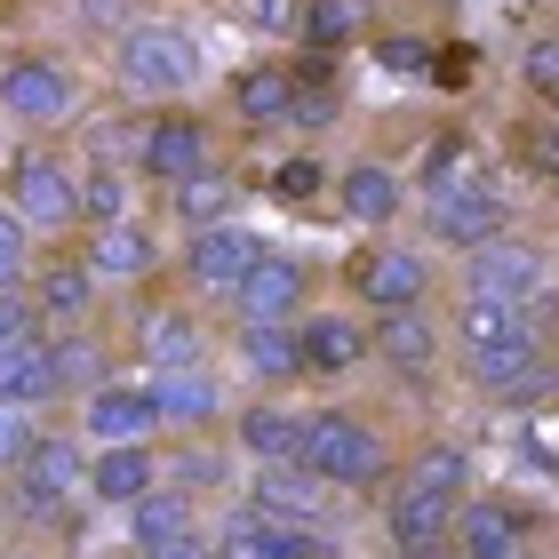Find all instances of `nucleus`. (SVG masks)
Segmentation results:
<instances>
[{
	"instance_id": "f257e3e1",
	"label": "nucleus",
	"mask_w": 559,
	"mask_h": 559,
	"mask_svg": "<svg viewBox=\"0 0 559 559\" xmlns=\"http://www.w3.org/2000/svg\"><path fill=\"white\" fill-rule=\"evenodd\" d=\"M112 81H120V96H136V105H168V96L200 88V48H192V33H176V24H129V33H120V57H112Z\"/></svg>"
},
{
	"instance_id": "f03ea898",
	"label": "nucleus",
	"mask_w": 559,
	"mask_h": 559,
	"mask_svg": "<svg viewBox=\"0 0 559 559\" xmlns=\"http://www.w3.org/2000/svg\"><path fill=\"white\" fill-rule=\"evenodd\" d=\"M296 464L312 472L320 488H376V479H384V440H376L360 416L328 408V416H304V448H296Z\"/></svg>"
},
{
	"instance_id": "7ed1b4c3",
	"label": "nucleus",
	"mask_w": 559,
	"mask_h": 559,
	"mask_svg": "<svg viewBox=\"0 0 559 559\" xmlns=\"http://www.w3.org/2000/svg\"><path fill=\"white\" fill-rule=\"evenodd\" d=\"M9 216L24 233H72L81 224V176L64 168V152L24 144L9 160Z\"/></svg>"
},
{
	"instance_id": "20e7f679",
	"label": "nucleus",
	"mask_w": 559,
	"mask_h": 559,
	"mask_svg": "<svg viewBox=\"0 0 559 559\" xmlns=\"http://www.w3.org/2000/svg\"><path fill=\"white\" fill-rule=\"evenodd\" d=\"M0 112L24 120V129H57V120L81 112V72L48 48H24V57L0 64Z\"/></svg>"
},
{
	"instance_id": "39448f33",
	"label": "nucleus",
	"mask_w": 559,
	"mask_h": 559,
	"mask_svg": "<svg viewBox=\"0 0 559 559\" xmlns=\"http://www.w3.org/2000/svg\"><path fill=\"white\" fill-rule=\"evenodd\" d=\"M464 288L472 296H488V304H512V312H544V296H551V264H544V248H527V240H488V248H472V264H464Z\"/></svg>"
},
{
	"instance_id": "423d86ee",
	"label": "nucleus",
	"mask_w": 559,
	"mask_h": 559,
	"mask_svg": "<svg viewBox=\"0 0 559 559\" xmlns=\"http://www.w3.org/2000/svg\"><path fill=\"white\" fill-rule=\"evenodd\" d=\"M209 168V120L192 112H152L144 136H136V176H152V185H185V176Z\"/></svg>"
},
{
	"instance_id": "0eeeda50",
	"label": "nucleus",
	"mask_w": 559,
	"mask_h": 559,
	"mask_svg": "<svg viewBox=\"0 0 559 559\" xmlns=\"http://www.w3.org/2000/svg\"><path fill=\"white\" fill-rule=\"evenodd\" d=\"M424 200H431L424 233L440 240V248H464V257H472V248L503 240V200L488 185H472V176H464V185H448V192H424Z\"/></svg>"
},
{
	"instance_id": "6e6552de",
	"label": "nucleus",
	"mask_w": 559,
	"mask_h": 559,
	"mask_svg": "<svg viewBox=\"0 0 559 559\" xmlns=\"http://www.w3.org/2000/svg\"><path fill=\"white\" fill-rule=\"evenodd\" d=\"M81 431H88V448H144L160 431V408H152L144 384H96L81 400Z\"/></svg>"
},
{
	"instance_id": "1a4fd4ad",
	"label": "nucleus",
	"mask_w": 559,
	"mask_h": 559,
	"mask_svg": "<svg viewBox=\"0 0 559 559\" xmlns=\"http://www.w3.org/2000/svg\"><path fill=\"white\" fill-rule=\"evenodd\" d=\"M257 264H264V240L240 233V224H209V233H192V248H185V272L216 296H233Z\"/></svg>"
},
{
	"instance_id": "9d476101",
	"label": "nucleus",
	"mask_w": 559,
	"mask_h": 559,
	"mask_svg": "<svg viewBox=\"0 0 559 559\" xmlns=\"http://www.w3.org/2000/svg\"><path fill=\"white\" fill-rule=\"evenodd\" d=\"M384 520H392V551L400 559H448V544H455V503L448 496L400 488Z\"/></svg>"
},
{
	"instance_id": "9b49d317",
	"label": "nucleus",
	"mask_w": 559,
	"mask_h": 559,
	"mask_svg": "<svg viewBox=\"0 0 559 559\" xmlns=\"http://www.w3.org/2000/svg\"><path fill=\"white\" fill-rule=\"evenodd\" d=\"M352 288H360V304H376V312H408V304H424V288H431V264L416 248H384V257L352 264Z\"/></svg>"
},
{
	"instance_id": "f8f14e48",
	"label": "nucleus",
	"mask_w": 559,
	"mask_h": 559,
	"mask_svg": "<svg viewBox=\"0 0 559 559\" xmlns=\"http://www.w3.org/2000/svg\"><path fill=\"white\" fill-rule=\"evenodd\" d=\"M24 296H33V312H40L48 336H57V328H81V320L96 312V280H88V264H81V257L40 264L33 280H24Z\"/></svg>"
},
{
	"instance_id": "ddd939ff",
	"label": "nucleus",
	"mask_w": 559,
	"mask_h": 559,
	"mask_svg": "<svg viewBox=\"0 0 559 559\" xmlns=\"http://www.w3.org/2000/svg\"><path fill=\"white\" fill-rule=\"evenodd\" d=\"M136 352L160 376H176V368H209V344H200V320L192 312H176V304H152V312L136 320Z\"/></svg>"
},
{
	"instance_id": "4468645a",
	"label": "nucleus",
	"mask_w": 559,
	"mask_h": 559,
	"mask_svg": "<svg viewBox=\"0 0 559 559\" xmlns=\"http://www.w3.org/2000/svg\"><path fill=\"white\" fill-rule=\"evenodd\" d=\"M368 352H384V360H392V376L424 384V376H431V360H440V336H431V320L408 304V312H384V320L368 328Z\"/></svg>"
},
{
	"instance_id": "2eb2a0df",
	"label": "nucleus",
	"mask_w": 559,
	"mask_h": 559,
	"mask_svg": "<svg viewBox=\"0 0 559 559\" xmlns=\"http://www.w3.org/2000/svg\"><path fill=\"white\" fill-rule=\"evenodd\" d=\"M233 304H240V320H296V304H304V264L264 248V264L233 288Z\"/></svg>"
},
{
	"instance_id": "dca6fc26",
	"label": "nucleus",
	"mask_w": 559,
	"mask_h": 559,
	"mask_svg": "<svg viewBox=\"0 0 559 559\" xmlns=\"http://www.w3.org/2000/svg\"><path fill=\"white\" fill-rule=\"evenodd\" d=\"M48 384H57V400H88L96 384H112L105 344H96L88 328H57V336H48Z\"/></svg>"
},
{
	"instance_id": "f3484780",
	"label": "nucleus",
	"mask_w": 559,
	"mask_h": 559,
	"mask_svg": "<svg viewBox=\"0 0 559 559\" xmlns=\"http://www.w3.org/2000/svg\"><path fill=\"white\" fill-rule=\"evenodd\" d=\"M160 488V455L152 448H96L88 455V496L96 503H136Z\"/></svg>"
},
{
	"instance_id": "a211bd4d",
	"label": "nucleus",
	"mask_w": 559,
	"mask_h": 559,
	"mask_svg": "<svg viewBox=\"0 0 559 559\" xmlns=\"http://www.w3.org/2000/svg\"><path fill=\"white\" fill-rule=\"evenodd\" d=\"M296 352H304V368H320V376H344V368H360V352H368V328L352 320V312H320V320H304V328H296Z\"/></svg>"
},
{
	"instance_id": "6ab92c4d",
	"label": "nucleus",
	"mask_w": 559,
	"mask_h": 559,
	"mask_svg": "<svg viewBox=\"0 0 559 559\" xmlns=\"http://www.w3.org/2000/svg\"><path fill=\"white\" fill-rule=\"evenodd\" d=\"M88 280H96V288H105V280H144L152 264H160V248H152V233H144V224H105V233H96L88 240Z\"/></svg>"
},
{
	"instance_id": "aec40b11",
	"label": "nucleus",
	"mask_w": 559,
	"mask_h": 559,
	"mask_svg": "<svg viewBox=\"0 0 559 559\" xmlns=\"http://www.w3.org/2000/svg\"><path fill=\"white\" fill-rule=\"evenodd\" d=\"M152 408H160V424H209L224 408V392H216V376L209 368H176V376H152Z\"/></svg>"
},
{
	"instance_id": "412c9836",
	"label": "nucleus",
	"mask_w": 559,
	"mask_h": 559,
	"mask_svg": "<svg viewBox=\"0 0 559 559\" xmlns=\"http://www.w3.org/2000/svg\"><path fill=\"white\" fill-rule=\"evenodd\" d=\"M296 105V81H288V64H248L240 81H233V112L248 120V129H280Z\"/></svg>"
},
{
	"instance_id": "4be33fe9",
	"label": "nucleus",
	"mask_w": 559,
	"mask_h": 559,
	"mask_svg": "<svg viewBox=\"0 0 559 559\" xmlns=\"http://www.w3.org/2000/svg\"><path fill=\"white\" fill-rule=\"evenodd\" d=\"M40 400H57V384H48V336H24L0 352V408H40Z\"/></svg>"
},
{
	"instance_id": "5701e85b",
	"label": "nucleus",
	"mask_w": 559,
	"mask_h": 559,
	"mask_svg": "<svg viewBox=\"0 0 559 559\" xmlns=\"http://www.w3.org/2000/svg\"><path fill=\"white\" fill-rule=\"evenodd\" d=\"M304 448V416L296 408H240V455H257V464H296Z\"/></svg>"
},
{
	"instance_id": "b1692460",
	"label": "nucleus",
	"mask_w": 559,
	"mask_h": 559,
	"mask_svg": "<svg viewBox=\"0 0 559 559\" xmlns=\"http://www.w3.org/2000/svg\"><path fill=\"white\" fill-rule=\"evenodd\" d=\"M455 551L464 559H512L520 551V512L512 503H472V512H455Z\"/></svg>"
},
{
	"instance_id": "393cba45",
	"label": "nucleus",
	"mask_w": 559,
	"mask_h": 559,
	"mask_svg": "<svg viewBox=\"0 0 559 559\" xmlns=\"http://www.w3.org/2000/svg\"><path fill=\"white\" fill-rule=\"evenodd\" d=\"M248 512L257 520H312V472L304 464H264L257 472V488H248Z\"/></svg>"
},
{
	"instance_id": "a878e982",
	"label": "nucleus",
	"mask_w": 559,
	"mask_h": 559,
	"mask_svg": "<svg viewBox=\"0 0 559 559\" xmlns=\"http://www.w3.org/2000/svg\"><path fill=\"white\" fill-rule=\"evenodd\" d=\"M336 200H344L352 224H392V216H400V176L376 168V160H360V168L336 176Z\"/></svg>"
},
{
	"instance_id": "bb28decb",
	"label": "nucleus",
	"mask_w": 559,
	"mask_h": 559,
	"mask_svg": "<svg viewBox=\"0 0 559 559\" xmlns=\"http://www.w3.org/2000/svg\"><path fill=\"white\" fill-rule=\"evenodd\" d=\"M129 536H136V551L152 559L160 544H176V536H192V496H176V488H152V496H136L129 503Z\"/></svg>"
},
{
	"instance_id": "cd10ccee",
	"label": "nucleus",
	"mask_w": 559,
	"mask_h": 559,
	"mask_svg": "<svg viewBox=\"0 0 559 559\" xmlns=\"http://www.w3.org/2000/svg\"><path fill=\"white\" fill-rule=\"evenodd\" d=\"M464 352H488V344H536V312H512V304H488V296H464Z\"/></svg>"
},
{
	"instance_id": "c85d7f7f",
	"label": "nucleus",
	"mask_w": 559,
	"mask_h": 559,
	"mask_svg": "<svg viewBox=\"0 0 559 559\" xmlns=\"http://www.w3.org/2000/svg\"><path fill=\"white\" fill-rule=\"evenodd\" d=\"M240 360L264 376V384H288V376L304 368V352H296V328L288 320H248L240 328Z\"/></svg>"
},
{
	"instance_id": "c756f323",
	"label": "nucleus",
	"mask_w": 559,
	"mask_h": 559,
	"mask_svg": "<svg viewBox=\"0 0 559 559\" xmlns=\"http://www.w3.org/2000/svg\"><path fill=\"white\" fill-rule=\"evenodd\" d=\"M168 209L192 224V233H209V224H233V176L224 168H200V176H185V185L168 192Z\"/></svg>"
},
{
	"instance_id": "7c9ffc66",
	"label": "nucleus",
	"mask_w": 559,
	"mask_h": 559,
	"mask_svg": "<svg viewBox=\"0 0 559 559\" xmlns=\"http://www.w3.org/2000/svg\"><path fill=\"white\" fill-rule=\"evenodd\" d=\"M81 224H88V233H105V224H129V185H120V168L81 176Z\"/></svg>"
},
{
	"instance_id": "2f4dec72",
	"label": "nucleus",
	"mask_w": 559,
	"mask_h": 559,
	"mask_svg": "<svg viewBox=\"0 0 559 559\" xmlns=\"http://www.w3.org/2000/svg\"><path fill=\"white\" fill-rule=\"evenodd\" d=\"M360 33V0H304V40L312 48H344Z\"/></svg>"
},
{
	"instance_id": "473e14b6",
	"label": "nucleus",
	"mask_w": 559,
	"mask_h": 559,
	"mask_svg": "<svg viewBox=\"0 0 559 559\" xmlns=\"http://www.w3.org/2000/svg\"><path fill=\"white\" fill-rule=\"evenodd\" d=\"M168 479H176V496H200V488H224L233 464H224L216 448H176V455H168Z\"/></svg>"
},
{
	"instance_id": "72a5a7b5",
	"label": "nucleus",
	"mask_w": 559,
	"mask_h": 559,
	"mask_svg": "<svg viewBox=\"0 0 559 559\" xmlns=\"http://www.w3.org/2000/svg\"><path fill=\"white\" fill-rule=\"evenodd\" d=\"M408 488H424V496H464V455H455V448H424L416 455V464H408Z\"/></svg>"
},
{
	"instance_id": "f704fd0d",
	"label": "nucleus",
	"mask_w": 559,
	"mask_h": 559,
	"mask_svg": "<svg viewBox=\"0 0 559 559\" xmlns=\"http://www.w3.org/2000/svg\"><path fill=\"white\" fill-rule=\"evenodd\" d=\"M33 448H40V424H33V408H0V479H16Z\"/></svg>"
},
{
	"instance_id": "c9c22d12",
	"label": "nucleus",
	"mask_w": 559,
	"mask_h": 559,
	"mask_svg": "<svg viewBox=\"0 0 559 559\" xmlns=\"http://www.w3.org/2000/svg\"><path fill=\"white\" fill-rule=\"evenodd\" d=\"M24 280H33V233L0 209V288H24Z\"/></svg>"
},
{
	"instance_id": "e433bc0d",
	"label": "nucleus",
	"mask_w": 559,
	"mask_h": 559,
	"mask_svg": "<svg viewBox=\"0 0 559 559\" xmlns=\"http://www.w3.org/2000/svg\"><path fill=\"white\" fill-rule=\"evenodd\" d=\"M24 336H48L40 312H33V296H24V288H0V352L24 344Z\"/></svg>"
},
{
	"instance_id": "4c0bfd02",
	"label": "nucleus",
	"mask_w": 559,
	"mask_h": 559,
	"mask_svg": "<svg viewBox=\"0 0 559 559\" xmlns=\"http://www.w3.org/2000/svg\"><path fill=\"white\" fill-rule=\"evenodd\" d=\"M136 136H144V129H129V120H96V129H88L96 168H105V160H129V168H136Z\"/></svg>"
},
{
	"instance_id": "58836bf2",
	"label": "nucleus",
	"mask_w": 559,
	"mask_h": 559,
	"mask_svg": "<svg viewBox=\"0 0 559 559\" xmlns=\"http://www.w3.org/2000/svg\"><path fill=\"white\" fill-rule=\"evenodd\" d=\"M257 33H304V0H240Z\"/></svg>"
},
{
	"instance_id": "ea45409f",
	"label": "nucleus",
	"mask_w": 559,
	"mask_h": 559,
	"mask_svg": "<svg viewBox=\"0 0 559 559\" xmlns=\"http://www.w3.org/2000/svg\"><path fill=\"white\" fill-rule=\"evenodd\" d=\"M520 72H527V88H544V96H559V33H551V40H527V57H520Z\"/></svg>"
},
{
	"instance_id": "a19ab883",
	"label": "nucleus",
	"mask_w": 559,
	"mask_h": 559,
	"mask_svg": "<svg viewBox=\"0 0 559 559\" xmlns=\"http://www.w3.org/2000/svg\"><path fill=\"white\" fill-rule=\"evenodd\" d=\"M376 64L400 72V81H416V72H431V48L424 40H376Z\"/></svg>"
},
{
	"instance_id": "79ce46f5",
	"label": "nucleus",
	"mask_w": 559,
	"mask_h": 559,
	"mask_svg": "<svg viewBox=\"0 0 559 559\" xmlns=\"http://www.w3.org/2000/svg\"><path fill=\"white\" fill-rule=\"evenodd\" d=\"M328 120H336V96H328V88H296L288 129H328Z\"/></svg>"
},
{
	"instance_id": "37998d69",
	"label": "nucleus",
	"mask_w": 559,
	"mask_h": 559,
	"mask_svg": "<svg viewBox=\"0 0 559 559\" xmlns=\"http://www.w3.org/2000/svg\"><path fill=\"white\" fill-rule=\"evenodd\" d=\"M272 192H280V200L296 209V200H312V192H320V168H312V160H288V168L272 176Z\"/></svg>"
},
{
	"instance_id": "c03bdc74",
	"label": "nucleus",
	"mask_w": 559,
	"mask_h": 559,
	"mask_svg": "<svg viewBox=\"0 0 559 559\" xmlns=\"http://www.w3.org/2000/svg\"><path fill=\"white\" fill-rule=\"evenodd\" d=\"M81 24L88 33H129V0H81Z\"/></svg>"
},
{
	"instance_id": "a18cd8bd",
	"label": "nucleus",
	"mask_w": 559,
	"mask_h": 559,
	"mask_svg": "<svg viewBox=\"0 0 559 559\" xmlns=\"http://www.w3.org/2000/svg\"><path fill=\"white\" fill-rule=\"evenodd\" d=\"M527 136V168H559V120L551 129H520Z\"/></svg>"
},
{
	"instance_id": "49530a36",
	"label": "nucleus",
	"mask_w": 559,
	"mask_h": 559,
	"mask_svg": "<svg viewBox=\"0 0 559 559\" xmlns=\"http://www.w3.org/2000/svg\"><path fill=\"white\" fill-rule=\"evenodd\" d=\"M152 559H216V544H209V536H200V527H192V536H176V544H160Z\"/></svg>"
},
{
	"instance_id": "de8ad7c7",
	"label": "nucleus",
	"mask_w": 559,
	"mask_h": 559,
	"mask_svg": "<svg viewBox=\"0 0 559 559\" xmlns=\"http://www.w3.org/2000/svg\"><path fill=\"white\" fill-rule=\"evenodd\" d=\"M216 559H272V536H248V544H216Z\"/></svg>"
},
{
	"instance_id": "09e8293b",
	"label": "nucleus",
	"mask_w": 559,
	"mask_h": 559,
	"mask_svg": "<svg viewBox=\"0 0 559 559\" xmlns=\"http://www.w3.org/2000/svg\"><path fill=\"white\" fill-rule=\"evenodd\" d=\"M9 527H16V520H9V488H0V536H9Z\"/></svg>"
},
{
	"instance_id": "8fccbe9b",
	"label": "nucleus",
	"mask_w": 559,
	"mask_h": 559,
	"mask_svg": "<svg viewBox=\"0 0 559 559\" xmlns=\"http://www.w3.org/2000/svg\"><path fill=\"white\" fill-rule=\"evenodd\" d=\"M512 559H551V551H527V544H520V551H512Z\"/></svg>"
},
{
	"instance_id": "3c124183",
	"label": "nucleus",
	"mask_w": 559,
	"mask_h": 559,
	"mask_svg": "<svg viewBox=\"0 0 559 559\" xmlns=\"http://www.w3.org/2000/svg\"><path fill=\"white\" fill-rule=\"evenodd\" d=\"M24 559H40V551H24Z\"/></svg>"
},
{
	"instance_id": "603ef678",
	"label": "nucleus",
	"mask_w": 559,
	"mask_h": 559,
	"mask_svg": "<svg viewBox=\"0 0 559 559\" xmlns=\"http://www.w3.org/2000/svg\"><path fill=\"white\" fill-rule=\"evenodd\" d=\"M551 105H559V96H551Z\"/></svg>"
}]
</instances>
